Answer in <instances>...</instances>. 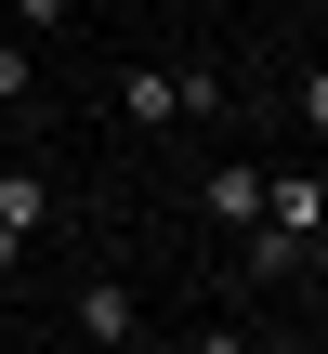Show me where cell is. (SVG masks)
I'll use <instances>...</instances> for the list:
<instances>
[{"label": "cell", "instance_id": "obj_6", "mask_svg": "<svg viewBox=\"0 0 328 354\" xmlns=\"http://www.w3.org/2000/svg\"><path fill=\"white\" fill-rule=\"evenodd\" d=\"M302 131H328V66H302Z\"/></svg>", "mask_w": 328, "mask_h": 354}, {"label": "cell", "instance_id": "obj_1", "mask_svg": "<svg viewBox=\"0 0 328 354\" xmlns=\"http://www.w3.org/2000/svg\"><path fill=\"white\" fill-rule=\"evenodd\" d=\"M210 105H224V79H197V66H118V118L131 131H184Z\"/></svg>", "mask_w": 328, "mask_h": 354}, {"label": "cell", "instance_id": "obj_4", "mask_svg": "<svg viewBox=\"0 0 328 354\" xmlns=\"http://www.w3.org/2000/svg\"><path fill=\"white\" fill-rule=\"evenodd\" d=\"M39 223H53V184L26 158H0V236H39Z\"/></svg>", "mask_w": 328, "mask_h": 354}, {"label": "cell", "instance_id": "obj_12", "mask_svg": "<svg viewBox=\"0 0 328 354\" xmlns=\"http://www.w3.org/2000/svg\"><path fill=\"white\" fill-rule=\"evenodd\" d=\"M316 354H328V342H316Z\"/></svg>", "mask_w": 328, "mask_h": 354}, {"label": "cell", "instance_id": "obj_10", "mask_svg": "<svg viewBox=\"0 0 328 354\" xmlns=\"http://www.w3.org/2000/svg\"><path fill=\"white\" fill-rule=\"evenodd\" d=\"M250 354H316V342H250Z\"/></svg>", "mask_w": 328, "mask_h": 354}, {"label": "cell", "instance_id": "obj_8", "mask_svg": "<svg viewBox=\"0 0 328 354\" xmlns=\"http://www.w3.org/2000/svg\"><path fill=\"white\" fill-rule=\"evenodd\" d=\"M197 354H250V342H237V328H197Z\"/></svg>", "mask_w": 328, "mask_h": 354}, {"label": "cell", "instance_id": "obj_9", "mask_svg": "<svg viewBox=\"0 0 328 354\" xmlns=\"http://www.w3.org/2000/svg\"><path fill=\"white\" fill-rule=\"evenodd\" d=\"M13 263H26V236H0V276H13Z\"/></svg>", "mask_w": 328, "mask_h": 354}, {"label": "cell", "instance_id": "obj_7", "mask_svg": "<svg viewBox=\"0 0 328 354\" xmlns=\"http://www.w3.org/2000/svg\"><path fill=\"white\" fill-rule=\"evenodd\" d=\"M13 26H66V0H13Z\"/></svg>", "mask_w": 328, "mask_h": 354}, {"label": "cell", "instance_id": "obj_2", "mask_svg": "<svg viewBox=\"0 0 328 354\" xmlns=\"http://www.w3.org/2000/svg\"><path fill=\"white\" fill-rule=\"evenodd\" d=\"M79 342H105V354H131V342H145V302H131L118 276H79Z\"/></svg>", "mask_w": 328, "mask_h": 354}, {"label": "cell", "instance_id": "obj_11", "mask_svg": "<svg viewBox=\"0 0 328 354\" xmlns=\"http://www.w3.org/2000/svg\"><path fill=\"white\" fill-rule=\"evenodd\" d=\"M158 354H197V342H158Z\"/></svg>", "mask_w": 328, "mask_h": 354}, {"label": "cell", "instance_id": "obj_3", "mask_svg": "<svg viewBox=\"0 0 328 354\" xmlns=\"http://www.w3.org/2000/svg\"><path fill=\"white\" fill-rule=\"evenodd\" d=\"M210 223H224V236H250V223H263V171H250V158H224V171H210Z\"/></svg>", "mask_w": 328, "mask_h": 354}, {"label": "cell", "instance_id": "obj_5", "mask_svg": "<svg viewBox=\"0 0 328 354\" xmlns=\"http://www.w3.org/2000/svg\"><path fill=\"white\" fill-rule=\"evenodd\" d=\"M0 105H26V39H0Z\"/></svg>", "mask_w": 328, "mask_h": 354}]
</instances>
